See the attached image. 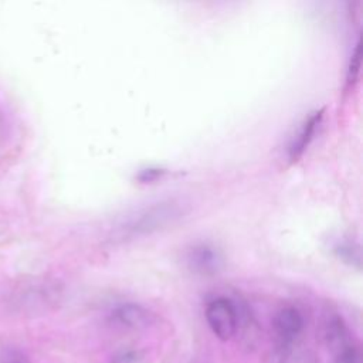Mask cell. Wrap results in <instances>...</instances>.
<instances>
[{
    "mask_svg": "<svg viewBox=\"0 0 363 363\" xmlns=\"http://www.w3.org/2000/svg\"><path fill=\"white\" fill-rule=\"evenodd\" d=\"M187 213L189 204L180 199H164L150 203L125 216L112 228L109 241L113 244H123L150 237L177 224L187 216Z\"/></svg>",
    "mask_w": 363,
    "mask_h": 363,
    "instance_id": "cell-1",
    "label": "cell"
},
{
    "mask_svg": "<svg viewBox=\"0 0 363 363\" xmlns=\"http://www.w3.org/2000/svg\"><path fill=\"white\" fill-rule=\"evenodd\" d=\"M204 315L211 332L223 342L234 337L240 328V311L230 298H213L207 302Z\"/></svg>",
    "mask_w": 363,
    "mask_h": 363,
    "instance_id": "cell-2",
    "label": "cell"
},
{
    "mask_svg": "<svg viewBox=\"0 0 363 363\" xmlns=\"http://www.w3.org/2000/svg\"><path fill=\"white\" fill-rule=\"evenodd\" d=\"M111 320L129 330H142L153 323V313L140 303L123 302L116 305L109 315Z\"/></svg>",
    "mask_w": 363,
    "mask_h": 363,
    "instance_id": "cell-3",
    "label": "cell"
},
{
    "mask_svg": "<svg viewBox=\"0 0 363 363\" xmlns=\"http://www.w3.org/2000/svg\"><path fill=\"white\" fill-rule=\"evenodd\" d=\"M305 326V319L302 312L295 306L281 308L274 319L272 328L275 333V342L295 343Z\"/></svg>",
    "mask_w": 363,
    "mask_h": 363,
    "instance_id": "cell-4",
    "label": "cell"
},
{
    "mask_svg": "<svg viewBox=\"0 0 363 363\" xmlns=\"http://www.w3.org/2000/svg\"><path fill=\"white\" fill-rule=\"evenodd\" d=\"M186 262L196 274L213 275L221 268L223 258L216 247L207 242H199L187 250Z\"/></svg>",
    "mask_w": 363,
    "mask_h": 363,
    "instance_id": "cell-5",
    "label": "cell"
},
{
    "mask_svg": "<svg viewBox=\"0 0 363 363\" xmlns=\"http://www.w3.org/2000/svg\"><path fill=\"white\" fill-rule=\"evenodd\" d=\"M322 119H323V109L313 111L312 113L308 115V118L303 119L298 132L294 135L288 146V159L291 163L298 162L299 157L309 147L322 123Z\"/></svg>",
    "mask_w": 363,
    "mask_h": 363,
    "instance_id": "cell-6",
    "label": "cell"
},
{
    "mask_svg": "<svg viewBox=\"0 0 363 363\" xmlns=\"http://www.w3.org/2000/svg\"><path fill=\"white\" fill-rule=\"evenodd\" d=\"M322 336L326 346L335 353L352 345L349 328L345 319L337 313H330L329 316H326L322 328Z\"/></svg>",
    "mask_w": 363,
    "mask_h": 363,
    "instance_id": "cell-7",
    "label": "cell"
},
{
    "mask_svg": "<svg viewBox=\"0 0 363 363\" xmlns=\"http://www.w3.org/2000/svg\"><path fill=\"white\" fill-rule=\"evenodd\" d=\"M360 54H362V38L359 35L352 50L349 65L346 69V85L349 88H352L357 82L359 72H360Z\"/></svg>",
    "mask_w": 363,
    "mask_h": 363,
    "instance_id": "cell-8",
    "label": "cell"
},
{
    "mask_svg": "<svg viewBox=\"0 0 363 363\" xmlns=\"http://www.w3.org/2000/svg\"><path fill=\"white\" fill-rule=\"evenodd\" d=\"M335 252L340 259L349 264H356L360 267V250L353 242H339L335 245Z\"/></svg>",
    "mask_w": 363,
    "mask_h": 363,
    "instance_id": "cell-9",
    "label": "cell"
},
{
    "mask_svg": "<svg viewBox=\"0 0 363 363\" xmlns=\"http://www.w3.org/2000/svg\"><path fill=\"white\" fill-rule=\"evenodd\" d=\"M335 354V363H360V352L353 343Z\"/></svg>",
    "mask_w": 363,
    "mask_h": 363,
    "instance_id": "cell-10",
    "label": "cell"
},
{
    "mask_svg": "<svg viewBox=\"0 0 363 363\" xmlns=\"http://www.w3.org/2000/svg\"><path fill=\"white\" fill-rule=\"evenodd\" d=\"M140 353L135 349H126L115 353L109 363H140Z\"/></svg>",
    "mask_w": 363,
    "mask_h": 363,
    "instance_id": "cell-11",
    "label": "cell"
},
{
    "mask_svg": "<svg viewBox=\"0 0 363 363\" xmlns=\"http://www.w3.org/2000/svg\"><path fill=\"white\" fill-rule=\"evenodd\" d=\"M0 363H30L28 357L21 353V352H17V350H13V352H9L1 360Z\"/></svg>",
    "mask_w": 363,
    "mask_h": 363,
    "instance_id": "cell-12",
    "label": "cell"
},
{
    "mask_svg": "<svg viewBox=\"0 0 363 363\" xmlns=\"http://www.w3.org/2000/svg\"><path fill=\"white\" fill-rule=\"evenodd\" d=\"M162 173H163V170H160V169H146V170H143V172L139 174V179H140L142 182H152V180L160 177Z\"/></svg>",
    "mask_w": 363,
    "mask_h": 363,
    "instance_id": "cell-13",
    "label": "cell"
}]
</instances>
